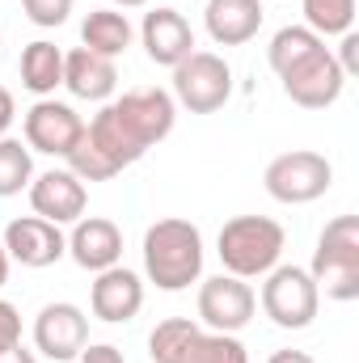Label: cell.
I'll return each instance as SVG.
<instances>
[{
    "label": "cell",
    "mask_w": 359,
    "mask_h": 363,
    "mask_svg": "<svg viewBox=\"0 0 359 363\" xmlns=\"http://www.w3.org/2000/svg\"><path fill=\"white\" fill-rule=\"evenodd\" d=\"M178 123V101L165 89H131L106 101L93 123H85L77 148L64 157L81 182H110L127 165L144 161L148 148L170 140Z\"/></svg>",
    "instance_id": "1"
},
{
    "label": "cell",
    "mask_w": 359,
    "mask_h": 363,
    "mask_svg": "<svg viewBox=\"0 0 359 363\" xmlns=\"http://www.w3.org/2000/svg\"><path fill=\"white\" fill-rule=\"evenodd\" d=\"M144 274L161 291H186L190 283H199V274H203V233L190 220H178V216H165V220L148 224V233H144Z\"/></svg>",
    "instance_id": "2"
},
{
    "label": "cell",
    "mask_w": 359,
    "mask_h": 363,
    "mask_svg": "<svg viewBox=\"0 0 359 363\" xmlns=\"http://www.w3.org/2000/svg\"><path fill=\"white\" fill-rule=\"evenodd\" d=\"M283 245H287V233L270 216H233L220 228V262H224V274L263 279L267 271L279 267Z\"/></svg>",
    "instance_id": "3"
},
{
    "label": "cell",
    "mask_w": 359,
    "mask_h": 363,
    "mask_svg": "<svg viewBox=\"0 0 359 363\" xmlns=\"http://www.w3.org/2000/svg\"><path fill=\"white\" fill-rule=\"evenodd\" d=\"M148 355L153 363H250L237 334L203 330L190 317H165L148 334Z\"/></svg>",
    "instance_id": "4"
},
{
    "label": "cell",
    "mask_w": 359,
    "mask_h": 363,
    "mask_svg": "<svg viewBox=\"0 0 359 363\" xmlns=\"http://www.w3.org/2000/svg\"><path fill=\"white\" fill-rule=\"evenodd\" d=\"M313 283L330 300H355L359 296V216H334L313 250Z\"/></svg>",
    "instance_id": "5"
},
{
    "label": "cell",
    "mask_w": 359,
    "mask_h": 363,
    "mask_svg": "<svg viewBox=\"0 0 359 363\" xmlns=\"http://www.w3.org/2000/svg\"><path fill=\"white\" fill-rule=\"evenodd\" d=\"M267 194L283 207H304L313 199H321L334 182V165L313 152V148H292V152H279L275 161L267 165Z\"/></svg>",
    "instance_id": "6"
},
{
    "label": "cell",
    "mask_w": 359,
    "mask_h": 363,
    "mask_svg": "<svg viewBox=\"0 0 359 363\" xmlns=\"http://www.w3.org/2000/svg\"><path fill=\"white\" fill-rule=\"evenodd\" d=\"M233 97V68L216 51H190L174 68V101L190 114H216Z\"/></svg>",
    "instance_id": "7"
},
{
    "label": "cell",
    "mask_w": 359,
    "mask_h": 363,
    "mask_svg": "<svg viewBox=\"0 0 359 363\" xmlns=\"http://www.w3.org/2000/svg\"><path fill=\"white\" fill-rule=\"evenodd\" d=\"M321 308V291L304 267H275L263 283V313L279 330H309Z\"/></svg>",
    "instance_id": "8"
},
{
    "label": "cell",
    "mask_w": 359,
    "mask_h": 363,
    "mask_svg": "<svg viewBox=\"0 0 359 363\" xmlns=\"http://www.w3.org/2000/svg\"><path fill=\"white\" fill-rule=\"evenodd\" d=\"M254 308H258V296L237 274H216V279H203L199 287V321L216 334L245 330L254 321Z\"/></svg>",
    "instance_id": "9"
},
{
    "label": "cell",
    "mask_w": 359,
    "mask_h": 363,
    "mask_svg": "<svg viewBox=\"0 0 359 363\" xmlns=\"http://www.w3.org/2000/svg\"><path fill=\"white\" fill-rule=\"evenodd\" d=\"M21 131H26V148L30 152H47V157H68L85 131V118L68 106V101H55V97H38L26 118H21Z\"/></svg>",
    "instance_id": "10"
},
{
    "label": "cell",
    "mask_w": 359,
    "mask_h": 363,
    "mask_svg": "<svg viewBox=\"0 0 359 363\" xmlns=\"http://www.w3.org/2000/svg\"><path fill=\"white\" fill-rule=\"evenodd\" d=\"M279 81H283L287 101H296V106H304V110H326V106H334V101L343 97V89H347V72L338 68V60H334L330 47L313 51L304 64H296V68L283 72Z\"/></svg>",
    "instance_id": "11"
},
{
    "label": "cell",
    "mask_w": 359,
    "mask_h": 363,
    "mask_svg": "<svg viewBox=\"0 0 359 363\" xmlns=\"http://www.w3.org/2000/svg\"><path fill=\"white\" fill-rule=\"evenodd\" d=\"M34 347L55 363L77 359L89 347V317L68 300L43 304V313L34 317Z\"/></svg>",
    "instance_id": "12"
},
{
    "label": "cell",
    "mask_w": 359,
    "mask_h": 363,
    "mask_svg": "<svg viewBox=\"0 0 359 363\" xmlns=\"http://www.w3.org/2000/svg\"><path fill=\"white\" fill-rule=\"evenodd\" d=\"M4 254H9V262L43 271L68 254V237L60 233V224H51L43 216H21V220H9V228H4Z\"/></svg>",
    "instance_id": "13"
},
{
    "label": "cell",
    "mask_w": 359,
    "mask_h": 363,
    "mask_svg": "<svg viewBox=\"0 0 359 363\" xmlns=\"http://www.w3.org/2000/svg\"><path fill=\"white\" fill-rule=\"evenodd\" d=\"M30 207L34 216L51 220V224H77L89 207V194H85V182L77 178L72 169H47L38 178H30Z\"/></svg>",
    "instance_id": "14"
},
{
    "label": "cell",
    "mask_w": 359,
    "mask_h": 363,
    "mask_svg": "<svg viewBox=\"0 0 359 363\" xmlns=\"http://www.w3.org/2000/svg\"><path fill=\"white\" fill-rule=\"evenodd\" d=\"M89 308H93V317L106 321V325L131 321L144 308V283H140V274L127 271V267L97 271V279H93V287H89Z\"/></svg>",
    "instance_id": "15"
},
{
    "label": "cell",
    "mask_w": 359,
    "mask_h": 363,
    "mask_svg": "<svg viewBox=\"0 0 359 363\" xmlns=\"http://www.w3.org/2000/svg\"><path fill=\"white\" fill-rule=\"evenodd\" d=\"M68 258L81 267V271H110L118 267L123 258V233L114 220L106 216H81L72 224V237H68Z\"/></svg>",
    "instance_id": "16"
},
{
    "label": "cell",
    "mask_w": 359,
    "mask_h": 363,
    "mask_svg": "<svg viewBox=\"0 0 359 363\" xmlns=\"http://www.w3.org/2000/svg\"><path fill=\"white\" fill-rule=\"evenodd\" d=\"M140 38H144L148 60L161 64V68H178L182 60L194 51V30H190V21L182 17L178 9H153V13H144Z\"/></svg>",
    "instance_id": "17"
},
{
    "label": "cell",
    "mask_w": 359,
    "mask_h": 363,
    "mask_svg": "<svg viewBox=\"0 0 359 363\" xmlns=\"http://www.w3.org/2000/svg\"><path fill=\"white\" fill-rule=\"evenodd\" d=\"M64 89L81 101H110L118 89V68L114 60L97 55L89 47H77L64 55Z\"/></svg>",
    "instance_id": "18"
},
{
    "label": "cell",
    "mask_w": 359,
    "mask_h": 363,
    "mask_svg": "<svg viewBox=\"0 0 359 363\" xmlns=\"http://www.w3.org/2000/svg\"><path fill=\"white\" fill-rule=\"evenodd\" d=\"M203 26H207L211 43L241 47L263 30V0H207Z\"/></svg>",
    "instance_id": "19"
},
{
    "label": "cell",
    "mask_w": 359,
    "mask_h": 363,
    "mask_svg": "<svg viewBox=\"0 0 359 363\" xmlns=\"http://www.w3.org/2000/svg\"><path fill=\"white\" fill-rule=\"evenodd\" d=\"M131 38H136V30H131L127 13H118V9H93L81 26V43L106 60H118L131 47Z\"/></svg>",
    "instance_id": "20"
},
{
    "label": "cell",
    "mask_w": 359,
    "mask_h": 363,
    "mask_svg": "<svg viewBox=\"0 0 359 363\" xmlns=\"http://www.w3.org/2000/svg\"><path fill=\"white\" fill-rule=\"evenodd\" d=\"M21 85L34 97H51L64 85V51L55 43H47V38L30 43L21 51Z\"/></svg>",
    "instance_id": "21"
},
{
    "label": "cell",
    "mask_w": 359,
    "mask_h": 363,
    "mask_svg": "<svg viewBox=\"0 0 359 363\" xmlns=\"http://www.w3.org/2000/svg\"><path fill=\"white\" fill-rule=\"evenodd\" d=\"M326 47V38L321 34H313L309 26H283L275 38H270L267 47V60L270 68H275V77H283V72H292L296 64H304L313 51H321Z\"/></svg>",
    "instance_id": "22"
},
{
    "label": "cell",
    "mask_w": 359,
    "mask_h": 363,
    "mask_svg": "<svg viewBox=\"0 0 359 363\" xmlns=\"http://www.w3.org/2000/svg\"><path fill=\"white\" fill-rule=\"evenodd\" d=\"M34 178V161H30V148L13 135H0V199H13L21 194Z\"/></svg>",
    "instance_id": "23"
},
{
    "label": "cell",
    "mask_w": 359,
    "mask_h": 363,
    "mask_svg": "<svg viewBox=\"0 0 359 363\" xmlns=\"http://www.w3.org/2000/svg\"><path fill=\"white\" fill-rule=\"evenodd\" d=\"M355 21V0H304V26L321 38L347 34Z\"/></svg>",
    "instance_id": "24"
},
{
    "label": "cell",
    "mask_w": 359,
    "mask_h": 363,
    "mask_svg": "<svg viewBox=\"0 0 359 363\" xmlns=\"http://www.w3.org/2000/svg\"><path fill=\"white\" fill-rule=\"evenodd\" d=\"M21 4H26V17H30L34 26H43V30L64 26L68 13H72V0H21Z\"/></svg>",
    "instance_id": "25"
},
{
    "label": "cell",
    "mask_w": 359,
    "mask_h": 363,
    "mask_svg": "<svg viewBox=\"0 0 359 363\" xmlns=\"http://www.w3.org/2000/svg\"><path fill=\"white\" fill-rule=\"evenodd\" d=\"M17 342H21V313L9 300H0V355L13 351Z\"/></svg>",
    "instance_id": "26"
},
{
    "label": "cell",
    "mask_w": 359,
    "mask_h": 363,
    "mask_svg": "<svg viewBox=\"0 0 359 363\" xmlns=\"http://www.w3.org/2000/svg\"><path fill=\"white\" fill-rule=\"evenodd\" d=\"M334 60H338V68H343L347 77H355V72H359V34H355V30H347V34H343V51H338Z\"/></svg>",
    "instance_id": "27"
},
{
    "label": "cell",
    "mask_w": 359,
    "mask_h": 363,
    "mask_svg": "<svg viewBox=\"0 0 359 363\" xmlns=\"http://www.w3.org/2000/svg\"><path fill=\"white\" fill-rule=\"evenodd\" d=\"M81 363H127L123 359V351L118 347H110V342H93V347H85L81 355H77Z\"/></svg>",
    "instance_id": "28"
},
{
    "label": "cell",
    "mask_w": 359,
    "mask_h": 363,
    "mask_svg": "<svg viewBox=\"0 0 359 363\" xmlns=\"http://www.w3.org/2000/svg\"><path fill=\"white\" fill-rule=\"evenodd\" d=\"M13 118H17V101H13V93L0 85V135H9Z\"/></svg>",
    "instance_id": "29"
},
{
    "label": "cell",
    "mask_w": 359,
    "mask_h": 363,
    "mask_svg": "<svg viewBox=\"0 0 359 363\" xmlns=\"http://www.w3.org/2000/svg\"><path fill=\"white\" fill-rule=\"evenodd\" d=\"M267 363H317L309 351H275Z\"/></svg>",
    "instance_id": "30"
},
{
    "label": "cell",
    "mask_w": 359,
    "mask_h": 363,
    "mask_svg": "<svg viewBox=\"0 0 359 363\" xmlns=\"http://www.w3.org/2000/svg\"><path fill=\"white\" fill-rule=\"evenodd\" d=\"M0 363H38V359H34V355H30V351H26L21 342H17L13 351H4V355H0Z\"/></svg>",
    "instance_id": "31"
},
{
    "label": "cell",
    "mask_w": 359,
    "mask_h": 363,
    "mask_svg": "<svg viewBox=\"0 0 359 363\" xmlns=\"http://www.w3.org/2000/svg\"><path fill=\"white\" fill-rule=\"evenodd\" d=\"M9 283V254H4V241H0V287Z\"/></svg>",
    "instance_id": "32"
},
{
    "label": "cell",
    "mask_w": 359,
    "mask_h": 363,
    "mask_svg": "<svg viewBox=\"0 0 359 363\" xmlns=\"http://www.w3.org/2000/svg\"><path fill=\"white\" fill-rule=\"evenodd\" d=\"M101 4H118V9H140V4H148V0H101Z\"/></svg>",
    "instance_id": "33"
}]
</instances>
